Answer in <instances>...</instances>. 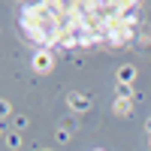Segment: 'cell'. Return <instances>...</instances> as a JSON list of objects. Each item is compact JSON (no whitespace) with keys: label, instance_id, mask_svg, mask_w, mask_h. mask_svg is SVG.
<instances>
[{"label":"cell","instance_id":"cell-1","mask_svg":"<svg viewBox=\"0 0 151 151\" xmlns=\"http://www.w3.org/2000/svg\"><path fill=\"white\" fill-rule=\"evenodd\" d=\"M142 21L136 3H30L21 30L40 45H127Z\"/></svg>","mask_w":151,"mask_h":151},{"label":"cell","instance_id":"cell-3","mask_svg":"<svg viewBox=\"0 0 151 151\" xmlns=\"http://www.w3.org/2000/svg\"><path fill=\"white\" fill-rule=\"evenodd\" d=\"M70 106L79 109V112H85V109H88V100H85V97H70Z\"/></svg>","mask_w":151,"mask_h":151},{"label":"cell","instance_id":"cell-2","mask_svg":"<svg viewBox=\"0 0 151 151\" xmlns=\"http://www.w3.org/2000/svg\"><path fill=\"white\" fill-rule=\"evenodd\" d=\"M52 64H55L52 55H36V58H33V67L40 70V73H48V70H52Z\"/></svg>","mask_w":151,"mask_h":151},{"label":"cell","instance_id":"cell-5","mask_svg":"<svg viewBox=\"0 0 151 151\" xmlns=\"http://www.w3.org/2000/svg\"><path fill=\"white\" fill-rule=\"evenodd\" d=\"M0 112H9V106H6V103H3V100H0Z\"/></svg>","mask_w":151,"mask_h":151},{"label":"cell","instance_id":"cell-4","mask_svg":"<svg viewBox=\"0 0 151 151\" xmlns=\"http://www.w3.org/2000/svg\"><path fill=\"white\" fill-rule=\"evenodd\" d=\"M115 112H121V115H127V112H130V103H127V100H118V103H115Z\"/></svg>","mask_w":151,"mask_h":151}]
</instances>
